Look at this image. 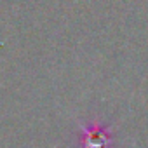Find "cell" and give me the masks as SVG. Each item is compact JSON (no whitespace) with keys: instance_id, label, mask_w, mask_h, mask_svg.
I'll list each match as a JSON object with an SVG mask.
<instances>
[{"instance_id":"obj_1","label":"cell","mask_w":148,"mask_h":148,"mask_svg":"<svg viewBox=\"0 0 148 148\" xmlns=\"http://www.w3.org/2000/svg\"><path fill=\"white\" fill-rule=\"evenodd\" d=\"M82 131V148H110V145L115 141L112 134V125H101L98 120H94L91 125L80 124Z\"/></svg>"}]
</instances>
